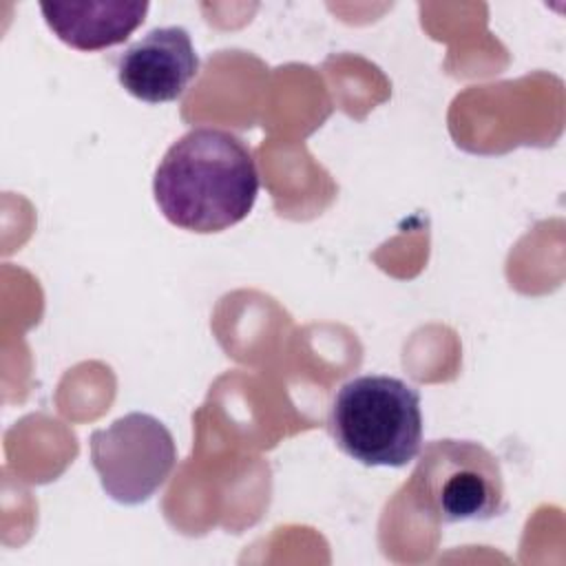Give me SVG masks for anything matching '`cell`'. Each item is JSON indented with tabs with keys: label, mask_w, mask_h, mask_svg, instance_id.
I'll return each instance as SVG.
<instances>
[{
	"label": "cell",
	"mask_w": 566,
	"mask_h": 566,
	"mask_svg": "<svg viewBox=\"0 0 566 566\" xmlns=\"http://www.w3.org/2000/svg\"><path fill=\"white\" fill-rule=\"evenodd\" d=\"M327 431L345 455L365 467H405L422 444L420 394L396 376H356L336 389Z\"/></svg>",
	"instance_id": "cell-2"
},
{
	"label": "cell",
	"mask_w": 566,
	"mask_h": 566,
	"mask_svg": "<svg viewBox=\"0 0 566 566\" xmlns=\"http://www.w3.org/2000/svg\"><path fill=\"white\" fill-rule=\"evenodd\" d=\"M418 506L444 524L486 522L506 511L504 475L497 458L473 440H433L411 475Z\"/></svg>",
	"instance_id": "cell-3"
},
{
	"label": "cell",
	"mask_w": 566,
	"mask_h": 566,
	"mask_svg": "<svg viewBox=\"0 0 566 566\" xmlns=\"http://www.w3.org/2000/svg\"><path fill=\"white\" fill-rule=\"evenodd\" d=\"M197 71L199 57L184 27L153 29L117 60L124 91L148 104L179 99Z\"/></svg>",
	"instance_id": "cell-5"
},
{
	"label": "cell",
	"mask_w": 566,
	"mask_h": 566,
	"mask_svg": "<svg viewBox=\"0 0 566 566\" xmlns=\"http://www.w3.org/2000/svg\"><path fill=\"white\" fill-rule=\"evenodd\" d=\"M153 195L177 228L210 234L243 221L259 195V170L241 137L199 126L181 135L161 157Z\"/></svg>",
	"instance_id": "cell-1"
},
{
	"label": "cell",
	"mask_w": 566,
	"mask_h": 566,
	"mask_svg": "<svg viewBox=\"0 0 566 566\" xmlns=\"http://www.w3.org/2000/svg\"><path fill=\"white\" fill-rule=\"evenodd\" d=\"M91 462L106 495L135 506L150 500L177 464V447L168 427L150 413L133 411L88 440Z\"/></svg>",
	"instance_id": "cell-4"
},
{
	"label": "cell",
	"mask_w": 566,
	"mask_h": 566,
	"mask_svg": "<svg viewBox=\"0 0 566 566\" xmlns=\"http://www.w3.org/2000/svg\"><path fill=\"white\" fill-rule=\"evenodd\" d=\"M49 29L77 51H102L124 42L146 18L148 2H40Z\"/></svg>",
	"instance_id": "cell-6"
}]
</instances>
